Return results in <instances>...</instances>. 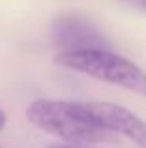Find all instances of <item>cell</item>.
<instances>
[{
	"label": "cell",
	"mask_w": 146,
	"mask_h": 148,
	"mask_svg": "<svg viewBox=\"0 0 146 148\" xmlns=\"http://www.w3.org/2000/svg\"><path fill=\"white\" fill-rule=\"evenodd\" d=\"M55 64L66 69L103 81L113 86L126 88L129 92L146 98V71L141 69L133 60L116 54L109 49H88L71 51V53H56Z\"/></svg>",
	"instance_id": "6da1fadb"
},
{
	"label": "cell",
	"mask_w": 146,
	"mask_h": 148,
	"mask_svg": "<svg viewBox=\"0 0 146 148\" xmlns=\"http://www.w3.org/2000/svg\"><path fill=\"white\" fill-rule=\"evenodd\" d=\"M26 120L38 130L56 135L68 146H90L111 141L109 131L79 114L75 101L36 99L26 109Z\"/></svg>",
	"instance_id": "7a4b0ae2"
},
{
	"label": "cell",
	"mask_w": 146,
	"mask_h": 148,
	"mask_svg": "<svg viewBox=\"0 0 146 148\" xmlns=\"http://www.w3.org/2000/svg\"><path fill=\"white\" fill-rule=\"evenodd\" d=\"M75 109L101 130L124 135L139 148H146V122L124 105L113 101H75Z\"/></svg>",
	"instance_id": "3957f363"
},
{
	"label": "cell",
	"mask_w": 146,
	"mask_h": 148,
	"mask_svg": "<svg viewBox=\"0 0 146 148\" xmlns=\"http://www.w3.org/2000/svg\"><path fill=\"white\" fill-rule=\"evenodd\" d=\"M53 41L60 53L88 49H109L107 40L90 19L77 13H64L53 23Z\"/></svg>",
	"instance_id": "277c9868"
},
{
	"label": "cell",
	"mask_w": 146,
	"mask_h": 148,
	"mask_svg": "<svg viewBox=\"0 0 146 148\" xmlns=\"http://www.w3.org/2000/svg\"><path fill=\"white\" fill-rule=\"evenodd\" d=\"M124 2L137 8V10H141V11H146V0H124Z\"/></svg>",
	"instance_id": "5b68a950"
},
{
	"label": "cell",
	"mask_w": 146,
	"mask_h": 148,
	"mask_svg": "<svg viewBox=\"0 0 146 148\" xmlns=\"http://www.w3.org/2000/svg\"><path fill=\"white\" fill-rule=\"evenodd\" d=\"M4 126H6V112L0 109V131L4 130Z\"/></svg>",
	"instance_id": "8992f818"
},
{
	"label": "cell",
	"mask_w": 146,
	"mask_h": 148,
	"mask_svg": "<svg viewBox=\"0 0 146 148\" xmlns=\"http://www.w3.org/2000/svg\"><path fill=\"white\" fill-rule=\"evenodd\" d=\"M56 148H88V146H56Z\"/></svg>",
	"instance_id": "52a82bcc"
}]
</instances>
